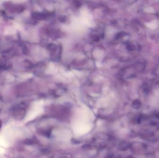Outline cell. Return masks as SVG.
Here are the masks:
<instances>
[{"label":"cell","instance_id":"cell-3","mask_svg":"<svg viewBox=\"0 0 159 158\" xmlns=\"http://www.w3.org/2000/svg\"><path fill=\"white\" fill-rule=\"evenodd\" d=\"M1 122L0 121V126H1Z\"/></svg>","mask_w":159,"mask_h":158},{"label":"cell","instance_id":"cell-1","mask_svg":"<svg viewBox=\"0 0 159 158\" xmlns=\"http://www.w3.org/2000/svg\"><path fill=\"white\" fill-rule=\"evenodd\" d=\"M146 25L148 27H149V28L153 29V30L156 29L158 28V23H157V21H156L149 22L148 23L146 24Z\"/></svg>","mask_w":159,"mask_h":158},{"label":"cell","instance_id":"cell-2","mask_svg":"<svg viewBox=\"0 0 159 158\" xmlns=\"http://www.w3.org/2000/svg\"><path fill=\"white\" fill-rule=\"evenodd\" d=\"M146 12L149 13H155V10L154 8L152 7H146L144 9Z\"/></svg>","mask_w":159,"mask_h":158}]
</instances>
